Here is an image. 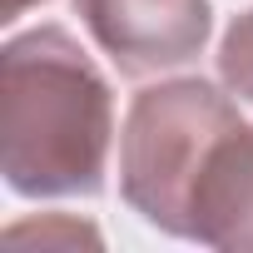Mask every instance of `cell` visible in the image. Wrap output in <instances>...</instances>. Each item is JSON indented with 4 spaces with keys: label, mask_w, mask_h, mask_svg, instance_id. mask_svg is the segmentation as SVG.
Returning <instances> with one entry per match:
<instances>
[{
    "label": "cell",
    "mask_w": 253,
    "mask_h": 253,
    "mask_svg": "<svg viewBox=\"0 0 253 253\" xmlns=\"http://www.w3.org/2000/svg\"><path fill=\"white\" fill-rule=\"evenodd\" d=\"M114 134L109 84L60 25L15 35L0 60V169L25 199L94 194Z\"/></svg>",
    "instance_id": "1"
},
{
    "label": "cell",
    "mask_w": 253,
    "mask_h": 253,
    "mask_svg": "<svg viewBox=\"0 0 253 253\" xmlns=\"http://www.w3.org/2000/svg\"><path fill=\"white\" fill-rule=\"evenodd\" d=\"M238 124L228 94L209 80H169L129 104L119 134V189L154 228L184 238L189 194L213 144Z\"/></svg>",
    "instance_id": "2"
},
{
    "label": "cell",
    "mask_w": 253,
    "mask_h": 253,
    "mask_svg": "<svg viewBox=\"0 0 253 253\" xmlns=\"http://www.w3.org/2000/svg\"><path fill=\"white\" fill-rule=\"evenodd\" d=\"M75 10L124 75L189 65L213 30L209 0H75Z\"/></svg>",
    "instance_id": "3"
},
{
    "label": "cell",
    "mask_w": 253,
    "mask_h": 253,
    "mask_svg": "<svg viewBox=\"0 0 253 253\" xmlns=\"http://www.w3.org/2000/svg\"><path fill=\"white\" fill-rule=\"evenodd\" d=\"M184 238H199L228 253H253V124L238 119L213 144L189 194Z\"/></svg>",
    "instance_id": "4"
},
{
    "label": "cell",
    "mask_w": 253,
    "mask_h": 253,
    "mask_svg": "<svg viewBox=\"0 0 253 253\" xmlns=\"http://www.w3.org/2000/svg\"><path fill=\"white\" fill-rule=\"evenodd\" d=\"M218 75H223V84H228L238 99L253 104V10H243V15L228 25L223 50H218Z\"/></svg>",
    "instance_id": "5"
},
{
    "label": "cell",
    "mask_w": 253,
    "mask_h": 253,
    "mask_svg": "<svg viewBox=\"0 0 253 253\" xmlns=\"http://www.w3.org/2000/svg\"><path fill=\"white\" fill-rule=\"evenodd\" d=\"M30 5H40V0H0V20H20Z\"/></svg>",
    "instance_id": "6"
}]
</instances>
